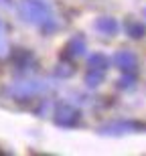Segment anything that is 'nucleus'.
Instances as JSON below:
<instances>
[{"label":"nucleus","mask_w":146,"mask_h":156,"mask_svg":"<svg viewBox=\"0 0 146 156\" xmlns=\"http://www.w3.org/2000/svg\"><path fill=\"white\" fill-rule=\"evenodd\" d=\"M12 63L16 65V69L20 71V73H29V71L35 69L37 59H35V55L30 51H27V49H14V51H12Z\"/></svg>","instance_id":"nucleus-6"},{"label":"nucleus","mask_w":146,"mask_h":156,"mask_svg":"<svg viewBox=\"0 0 146 156\" xmlns=\"http://www.w3.org/2000/svg\"><path fill=\"white\" fill-rule=\"evenodd\" d=\"M53 120L59 128H65V130H71V128H77L79 122H81V112L77 110L75 105L71 104H59L55 108V114H53Z\"/></svg>","instance_id":"nucleus-3"},{"label":"nucleus","mask_w":146,"mask_h":156,"mask_svg":"<svg viewBox=\"0 0 146 156\" xmlns=\"http://www.w3.org/2000/svg\"><path fill=\"white\" fill-rule=\"evenodd\" d=\"M6 55H8V43H6L2 30H0V57H6Z\"/></svg>","instance_id":"nucleus-13"},{"label":"nucleus","mask_w":146,"mask_h":156,"mask_svg":"<svg viewBox=\"0 0 146 156\" xmlns=\"http://www.w3.org/2000/svg\"><path fill=\"white\" fill-rule=\"evenodd\" d=\"M18 14L24 23L41 29L45 35H51L59 29L55 10L47 0H20L18 2Z\"/></svg>","instance_id":"nucleus-1"},{"label":"nucleus","mask_w":146,"mask_h":156,"mask_svg":"<svg viewBox=\"0 0 146 156\" xmlns=\"http://www.w3.org/2000/svg\"><path fill=\"white\" fill-rule=\"evenodd\" d=\"M144 16H146V8H144Z\"/></svg>","instance_id":"nucleus-15"},{"label":"nucleus","mask_w":146,"mask_h":156,"mask_svg":"<svg viewBox=\"0 0 146 156\" xmlns=\"http://www.w3.org/2000/svg\"><path fill=\"white\" fill-rule=\"evenodd\" d=\"M126 33H128L132 39H142L146 33L144 24L138 23V20H134V18H130V20H126Z\"/></svg>","instance_id":"nucleus-10"},{"label":"nucleus","mask_w":146,"mask_h":156,"mask_svg":"<svg viewBox=\"0 0 146 156\" xmlns=\"http://www.w3.org/2000/svg\"><path fill=\"white\" fill-rule=\"evenodd\" d=\"M134 83H136V73H124L118 81V87L120 89H132Z\"/></svg>","instance_id":"nucleus-12"},{"label":"nucleus","mask_w":146,"mask_h":156,"mask_svg":"<svg viewBox=\"0 0 146 156\" xmlns=\"http://www.w3.org/2000/svg\"><path fill=\"white\" fill-rule=\"evenodd\" d=\"M108 67H110V59L105 57V55H101V53H94V55L89 57V69L105 73Z\"/></svg>","instance_id":"nucleus-9"},{"label":"nucleus","mask_w":146,"mask_h":156,"mask_svg":"<svg viewBox=\"0 0 146 156\" xmlns=\"http://www.w3.org/2000/svg\"><path fill=\"white\" fill-rule=\"evenodd\" d=\"M0 30H2V23H0Z\"/></svg>","instance_id":"nucleus-14"},{"label":"nucleus","mask_w":146,"mask_h":156,"mask_svg":"<svg viewBox=\"0 0 146 156\" xmlns=\"http://www.w3.org/2000/svg\"><path fill=\"white\" fill-rule=\"evenodd\" d=\"M144 128L142 124L138 122H112V124H105V126L99 128V134H105V136H120V134H128V132H136V130H140Z\"/></svg>","instance_id":"nucleus-5"},{"label":"nucleus","mask_w":146,"mask_h":156,"mask_svg":"<svg viewBox=\"0 0 146 156\" xmlns=\"http://www.w3.org/2000/svg\"><path fill=\"white\" fill-rule=\"evenodd\" d=\"M85 51H87L85 39H83L81 35H75V37H71V39L67 41V45L63 47V51H61V59H65V61H75V59L83 57Z\"/></svg>","instance_id":"nucleus-4"},{"label":"nucleus","mask_w":146,"mask_h":156,"mask_svg":"<svg viewBox=\"0 0 146 156\" xmlns=\"http://www.w3.org/2000/svg\"><path fill=\"white\" fill-rule=\"evenodd\" d=\"M51 83L45 79H37V77H23L18 81H12L6 87V95L12 98L14 101H27V99L39 98L51 91Z\"/></svg>","instance_id":"nucleus-2"},{"label":"nucleus","mask_w":146,"mask_h":156,"mask_svg":"<svg viewBox=\"0 0 146 156\" xmlns=\"http://www.w3.org/2000/svg\"><path fill=\"white\" fill-rule=\"evenodd\" d=\"M94 27L101 37H114L118 33V23H116V18H112V16H99Z\"/></svg>","instance_id":"nucleus-8"},{"label":"nucleus","mask_w":146,"mask_h":156,"mask_svg":"<svg viewBox=\"0 0 146 156\" xmlns=\"http://www.w3.org/2000/svg\"><path fill=\"white\" fill-rule=\"evenodd\" d=\"M112 61H114V65H116L122 73H136L138 59H136V55L132 51H118Z\"/></svg>","instance_id":"nucleus-7"},{"label":"nucleus","mask_w":146,"mask_h":156,"mask_svg":"<svg viewBox=\"0 0 146 156\" xmlns=\"http://www.w3.org/2000/svg\"><path fill=\"white\" fill-rule=\"evenodd\" d=\"M105 73H101V71H94V69H87V73H85V83H87V87H98L101 81H104Z\"/></svg>","instance_id":"nucleus-11"}]
</instances>
